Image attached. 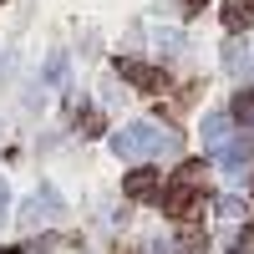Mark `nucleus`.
<instances>
[{"instance_id":"obj_1","label":"nucleus","mask_w":254,"mask_h":254,"mask_svg":"<svg viewBox=\"0 0 254 254\" xmlns=\"http://www.w3.org/2000/svg\"><path fill=\"white\" fill-rule=\"evenodd\" d=\"M112 153L127 158V163H137L147 153H178V132H158L153 122H132V127H122L112 137Z\"/></svg>"},{"instance_id":"obj_2","label":"nucleus","mask_w":254,"mask_h":254,"mask_svg":"<svg viewBox=\"0 0 254 254\" xmlns=\"http://www.w3.org/2000/svg\"><path fill=\"white\" fill-rule=\"evenodd\" d=\"M163 208H168V214H173V219H198L203 214V193H198V188H188V183H173V188H163Z\"/></svg>"},{"instance_id":"obj_3","label":"nucleus","mask_w":254,"mask_h":254,"mask_svg":"<svg viewBox=\"0 0 254 254\" xmlns=\"http://www.w3.org/2000/svg\"><path fill=\"white\" fill-rule=\"evenodd\" d=\"M51 214H61V198H56V188L46 183V188H36V193L26 198V208H20V224L36 229V224H46Z\"/></svg>"},{"instance_id":"obj_4","label":"nucleus","mask_w":254,"mask_h":254,"mask_svg":"<svg viewBox=\"0 0 254 254\" xmlns=\"http://www.w3.org/2000/svg\"><path fill=\"white\" fill-rule=\"evenodd\" d=\"M117 71H122V81H132L137 92H163L168 87V76L158 66H147V61H117Z\"/></svg>"},{"instance_id":"obj_5","label":"nucleus","mask_w":254,"mask_h":254,"mask_svg":"<svg viewBox=\"0 0 254 254\" xmlns=\"http://www.w3.org/2000/svg\"><path fill=\"white\" fill-rule=\"evenodd\" d=\"M122 193L127 198H158L163 193V173H158V168H132L127 183H122Z\"/></svg>"},{"instance_id":"obj_6","label":"nucleus","mask_w":254,"mask_h":254,"mask_svg":"<svg viewBox=\"0 0 254 254\" xmlns=\"http://www.w3.org/2000/svg\"><path fill=\"white\" fill-rule=\"evenodd\" d=\"M203 147H208V153H224V147H229V117L224 112L203 117Z\"/></svg>"},{"instance_id":"obj_7","label":"nucleus","mask_w":254,"mask_h":254,"mask_svg":"<svg viewBox=\"0 0 254 254\" xmlns=\"http://www.w3.org/2000/svg\"><path fill=\"white\" fill-rule=\"evenodd\" d=\"M219 158H224V168H229V173L239 178L244 168H249V158H254V142H249V137H239V142H229V147H224Z\"/></svg>"},{"instance_id":"obj_8","label":"nucleus","mask_w":254,"mask_h":254,"mask_svg":"<svg viewBox=\"0 0 254 254\" xmlns=\"http://www.w3.org/2000/svg\"><path fill=\"white\" fill-rule=\"evenodd\" d=\"M254 20V0H224V26L229 31H244Z\"/></svg>"},{"instance_id":"obj_9","label":"nucleus","mask_w":254,"mask_h":254,"mask_svg":"<svg viewBox=\"0 0 254 254\" xmlns=\"http://www.w3.org/2000/svg\"><path fill=\"white\" fill-rule=\"evenodd\" d=\"M173 254H208V234L203 229H183V239L173 244Z\"/></svg>"},{"instance_id":"obj_10","label":"nucleus","mask_w":254,"mask_h":254,"mask_svg":"<svg viewBox=\"0 0 254 254\" xmlns=\"http://www.w3.org/2000/svg\"><path fill=\"white\" fill-rule=\"evenodd\" d=\"M214 208H219L224 219H244V214H249V203H244V198H234V193H224V198H214Z\"/></svg>"},{"instance_id":"obj_11","label":"nucleus","mask_w":254,"mask_h":254,"mask_svg":"<svg viewBox=\"0 0 254 254\" xmlns=\"http://www.w3.org/2000/svg\"><path fill=\"white\" fill-rule=\"evenodd\" d=\"M234 117H239V122H244V127H249V122H254V87H244V92H239V97H234Z\"/></svg>"},{"instance_id":"obj_12","label":"nucleus","mask_w":254,"mask_h":254,"mask_svg":"<svg viewBox=\"0 0 254 254\" xmlns=\"http://www.w3.org/2000/svg\"><path fill=\"white\" fill-rule=\"evenodd\" d=\"M102 132V112H81V137H97Z\"/></svg>"},{"instance_id":"obj_13","label":"nucleus","mask_w":254,"mask_h":254,"mask_svg":"<svg viewBox=\"0 0 254 254\" xmlns=\"http://www.w3.org/2000/svg\"><path fill=\"white\" fill-rule=\"evenodd\" d=\"M61 76H66V56H61V51H56V56L46 61V81H61Z\"/></svg>"},{"instance_id":"obj_14","label":"nucleus","mask_w":254,"mask_h":254,"mask_svg":"<svg viewBox=\"0 0 254 254\" xmlns=\"http://www.w3.org/2000/svg\"><path fill=\"white\" fill-rule=\"evenodd\" d=\"M234 254H254V229H244V234H234V244H229Z\"/></svg>"},{"instance_id":"obj_15","label":"nucleus","mask_w":254,"mask_h":254,"mask_svg":"<svg viewBox=\"0 0 254 254\" xmlns=\"http://www.w3.org/2000/svg\"><path fill=\"white\" fill-rule=\"evenodd\" d=\"M158 46H163V51H168V56H173V51H178V46H183V36H178V31H158Z\"/></svg>"},{"instance_id":"obj_16","label":"nucleus","mask_w":254,"mask_h":254,"mask_svg":"<svg viewBox=\"0 0 254 254\" xmlns=\"http://www.w3.org/2000/svg\"><path fill=\"white\" fill-rule=\"evenodd\" d=\"M5 214H10V188L0 183V219H5Z\"/></svg>"},{"instance_id":"obj_17","label":"nucleus","mask_w":254,"mask_h":254,"mask_svg":"<svg viewBox=\"0 0 254 254\" xmlns=\"http://www.w3.org/2000/svg\"><path fill=\"white\" fill-rule=\"evenodd\" d=\"M198 5H203V0H188V10H198Z\"/></svg>"},{"instance_id":"obj_18","label":"nucleus","mask_w":254,"mask_h":254,"mask_svg":"<svg viewBox=\"0 0 254 254\" xmlns=\"http://www.w3.org/2000/svg\"><path fill=\"white\" fill-rule=\"evenodd\" d=\"M0 254H20V249H0Z\"/></svg>"}]
</instances>
